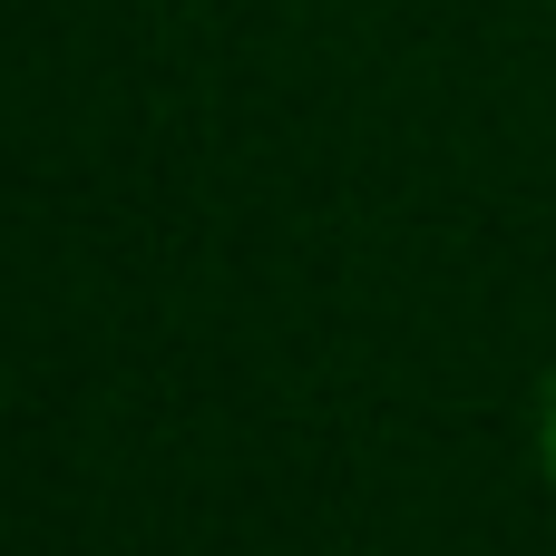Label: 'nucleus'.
<instances>
[{
  "label": "nucleus",
  "mask_w": 556,
  "mask_h": 556,
  "mask_svg": "<svg viewBox=\"0 0 556 556\" xmlns=\"http://www.w3.org/2000/svg\"><path fill=\"white\" fill-rule=\"evenodd\" d=\"M538 459H547V479H556V371H547V401H538Z\"/></svg>",
  "instance_id": "1"
}]
</instances>
